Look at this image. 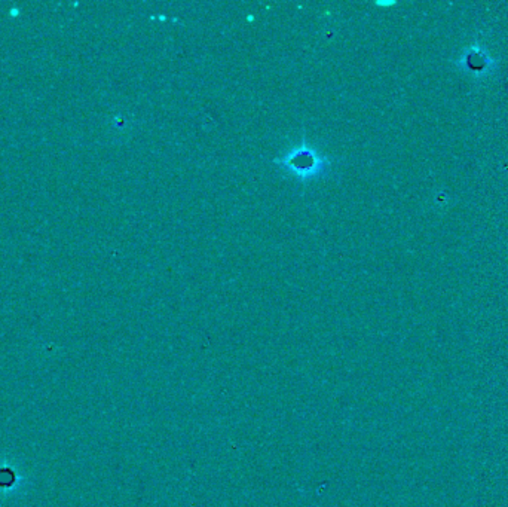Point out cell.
Listing matches in <instances>:
<instances>
[{"instance_id": "1", "label": "cell", "mask_w": 508, "mask_h": 507, "mask_svg": "<svg viewBox=\"0 0 508 507\" xmlns=\"http://www.w3.org/2000/svg\"><path fill=\"white\" fill-rule=\"evenodd\" d=\"M277 162L284 165V168H287L292 174L301 180L315 179L329 167L327 158L321 157L305 143L302 146L293 149L289 155H285L284 158L277 160Z\"/></svg>"}]
</instances>
